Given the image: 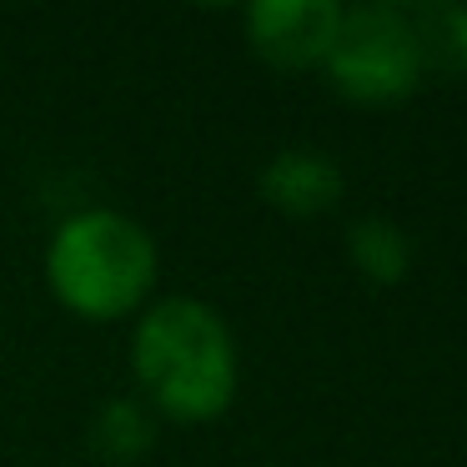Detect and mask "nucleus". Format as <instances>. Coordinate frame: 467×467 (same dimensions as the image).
I'll return each instance as SVG.
<instances>
[{
  "label": "nucleus",
  "mask_w": 467,
  "mask_h": 467,
  "mask_svg": "<svg viewBox=\"0 0 467 467\" xmlns=\"http://www.w3.org/2000/svg\"><path fill=\"white\" fill-rule=\"evenodd\" d=\"M407 26L417 36L427 81H467V5L462 0H402Z\"/></svg>",
  "instance_id": "obj_6"
},
{
  "label": "nucleus",
  "mask_w": 467,
  "mask_h": 467,
  "mask_svg": "<svg viewBox=\"0 0 467 467\" xmlns=\"http://www.w3.org/2000/svg\"><path fill=\"white\" fill-rule=\"evenodd\" d=\"M256 192L286 222H317V216L337 212L347 196V171L332 151L322 146H282L266 156L256 171Z\"/></svg>",
  "instance_id": "obj_5"
},
{
  "label": "nucleus",
  "mask_w": 467,
  "mask_h": 467,
  "mask_svg": "<svg viewBox=\"0 0 467 467\" xmlns=\"http://www.w3.org/2000/svg\"><path fill=\"white\" fill-rule=\"evenodd\" d=\"M131 377L156 422L202 427L216 422L242 392V352L212 302L161 296L136 312Z\"/></svg>",
  "instance_id": "obj_1"
},
{
  "label": "nucleus",
  "mask_w": 467,
  "mask_h": 467,
  "mask_svg": "<svg viewBox=\"0 0 467 467\" xmlns=\"http://www.w3.org/2000/svg\"><path fill=\"white\" fill-rule=\"evenodd\" d=\"M342 26V0H256L242 11L246 51L286 76L322 71Z\"/></svg>",
  "instance_id": "obj_4"
},
{
  "label": "nucleus",
  "mask_w": 467,
  "mask_h": 467,
  "mask_svg": "<svg viewBox=\"0 0 467 467\" xmlns=\"http://www.w3.org/2000/svg\"><path fill=\"white\" fill-rule=\"evenodd\" d=\"M347 262L362 282L372 286H397L407 282L417 262V246H412V232L392 216H357L347 226Z\"/></svg>",
  "instance_id": "obj_7"
},
{
  "label": "nucleus",
  "mask_w": 467,
  "mask_h": 467,
  "mask_svg": "<svg viewBox=\"0 0 467 467\" xmlns=\"http://www.w3.org/2000/svg\"><path fill=\"white\" fill-rule=\"evenodd\" d=\"M46 286L81 322H126L156 292L161 252L136 216L116 206L71 212L46 242Z\"/></svg>",
  "instance_id": "obj_2"
},
{
  "label": "nucleus",
  "mask_w": 467,
  "mask_h": 467,
  "mask_svg": "<svg viewBox=\"0 0 467 467\" xmlns=\"http://www.w3.org/2000/svg\"><path fill=\"white\" fill-rule=\"evenodd\" d=\"M156 412L141 402V397H106L91 417V447L116 467L141 462L156 447Z\"/></svg>",
  "instance_id": "obj_8"
},
{
  "label": "nucleus",
  "mask_w": 467,
  "mask_h": 467,
  "mask_svg": "<svg viewBox=\"0 0 467 467\" xmlns=\"http://www.w3.org/2000/svg\"><path fill=\"white\" fill-rule=\"evenodd\" d=\"M322 76L342 101L367 106V111L412 101L427 86V71H422V56H417V36L407 26L402 0L342 5V26H337Z\"/></svg>",
  "instance_id": "obj_3"
}]
</instances>
